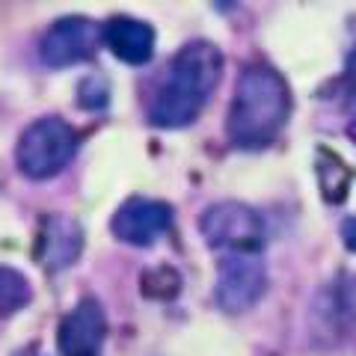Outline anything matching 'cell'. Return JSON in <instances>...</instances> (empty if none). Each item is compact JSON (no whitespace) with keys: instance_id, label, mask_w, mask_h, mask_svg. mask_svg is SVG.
Returning a JSON list of instances; mask_svg holds the SVG:
<instances>
[{"instance_id":"7c38bea8","label":"cell","mask_w":356,"mask_h":356,"mask_svg":"<svg viewBox=\"0 0 356 356\" xmlns=\"http://www.w3.org/2000/svg\"><path fill=\"white\" fill-rule=\"evenodd\" d=\"M336 309L348 321H353V324H356V276H353V280H348L336 291Z\"/></svg>"},{"instance_id":"5bb4252c","label":"cell","mask_w":356,"mask_h":356,"mask_svg":"<svg viewBox=\"0 0 356 356\" xmlns=\"http://www.w3.org/2000/svg\"><path fill=\"white\" fill-rule=\"evenodd\" d=\"M341 241L350 252H356V217H348L341 222Z\"/></svg>"},{"instance_id":"30bf717a","label":"cell","mask_w":356,"mask_h":356,"mask_svg":"<svg viewBox=\"0 0 356 356\" xmlns=\"http://www.w3.org/2000/svg\"><path fill=\"white\" fill-rule=\"evenodd\" d=\"M102 39L122 63L143 65L154 54V30L140 18L131 15H113L102 27Z\"/></svg>"},{"instance_id":"52a82bcc","label":"cell","mask_w":356,"mask_h":356,"mask_svg":"<svg viewBox=\"0 0 356 356\" xmlns=\"http://www.w3.org/2000/svg\"><path fill=\"white\" fill-rule=\"evenodd\" d=\"M170 226H172V208L161 202V199H146V196H131L128 202L116 208L113 220H110L113 235L131 243V247H149Z\"/></svg>"},{"instance_id":"4fadbf2b","label":"cell","mask_w":356,"mask_h":356,"mask_svg":"<svg viewBox=\"0 0 356 356\" xmlns=\"http://www.w3.org/2000/svg\"><path fill=\"white\" fill-rule=\"evenodd\" d=\"M344 98L350 104V113L356 116V48L350 51L348 65H344Z\"/></svg>"},{"instance_id":"8fae6325","label":"cell","mask_w":356,"mask_h":356,"mask_svg":"<svg viewBox=\"0 0 356 356\" xmlns=\"http://www.w3.org/2000/svg\"><path fill=\"white\" fill-rule=\"evenodd\" d=\"M30 297L33 291H30L27 276L0 264V315H13V312L24 309L30 303Z\"/></svg>"},{"instance_id":"9c48e42d","label":"cell","mask_w":356,"mask_h":356,"mask_svg":"<svg viewBox=\"0 0 356 356\" xmlns=\"http://www.w3.org/2000/svg\"><path fill=\"white\" fill-rule=\"evenodd\" d=\"M83 250V229L81 222L63 214H51L42 220L39 238H36V259L48 273L65 270L77 261Z\"/></svg>"},{"instance_id":"8992f818","label":"cell","mask_w":356,"mask_h":356,"mask_svg":"<svg viewBox=\"0 0 356 356\" xmlns=\"http://www.w3.org/2000/svg\"><path fill=\"white\" fill-rule=\"evenodd\" d=\"M267 288L264 264L255 255H226L220 261L214 300L226 312H247L261 300Z\"/></svg>"},{"instance_id":"6da1fadb","label":"cell","mask_w":356,"mask_h":356,"mask_svg":"<svg viewBox=\"0 0 356 356\" xmlns=\"http://www.w3.org/2000/svg\"><path fill=\"white\" fill-rule=\"evenodd\" d=\"M222 74V51L214 42H187L172 57L149 102V119L158 128H184L202 113Z\"/></svg>"},{"instance_id":"7a4b0ae2","label":"cell","mask_w":356,"mask_h":356,"mask_svg":"<svg viewBox=\"0 0 356 356\" xmlns=\"http://www.w3.org/2000/svg\"><path fill=\"white\" fill-rule=\"evenodd\" d=\"M291 113V89L267 63H250L241 72L229 104L226 134L235 149H267L285 128Z\"/></svg>"},{"instance_id":"3957f363","label":"cell","mask_w":356,"mask_h":356,"mask_svg":"<svg viewBox=\"0 0 356 356\" xmlns=\"http://www.w3.org/2000/svg\"><path fill=\"white\" fill-rule=\"evenodd\" d=\"M81 146V134L60 116H42L18 137L15 161L30 178H51L63 172Z\"/></svg>"},{"instance_id":"5b68a950","label":"cell","mask_w":356,"mask_h":356,"mask_svg":"<svg viewBox=\"0 0 356 356\" xmlns=\"http://www.w3.org/2000/svg\"><path fill=\"white\" fill-rule=\"evenodd\" d=\"M102 30L83 15L60 18L42 33L39 39V57L51 69H65V65L83 63L95 54Z\"/></svg>"},{"instance_id":"ba28073f","label":"cell","mask_w":356,"mask_h":356,"mask_svg":"<svg viewBox=\"0 0 356 356\" xmlns=\"http://www.w3.org/2000/svg\"><path fill=\"white\" fill-rule=\"evenodd\" d=\"M107 339V318L98 300H81L69 315L63 318L57 332L60 356H98Z\"/></svg>"},{"instance_id":"277c9868","label":"cell","mask_w":356,"mask_h":356,"mask_svg":"<svg viewBox=\"0 0 356 356\" xmlns=\"http://www.w3.org/2000/svg\"><path fill=\"white\" fill-rule=\"evenodd\" d=\"M199 229L208 241V247L226 250L229 255H259L264 250V220L247 202H226L208 205Z\"/></svg>"}]
</instances>
